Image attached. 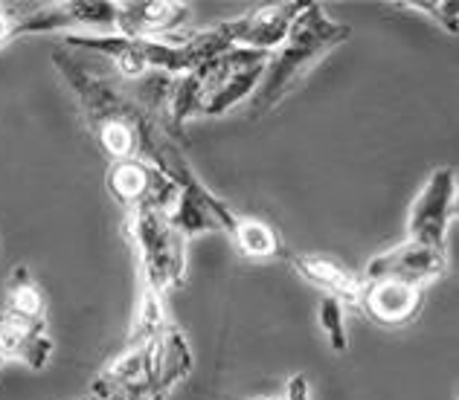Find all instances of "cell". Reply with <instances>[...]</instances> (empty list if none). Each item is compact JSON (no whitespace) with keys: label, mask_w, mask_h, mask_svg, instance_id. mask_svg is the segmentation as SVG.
<instances>
[{"label":"cell","mask_w":459,"mask_h":400,"mask_svg":"<svg viewBox=\"0 0 459 400\" xmlns=\"http://www.w3.org/2000/svg\"><path fill=\"white\" fill-rule=\"evenodd\" d=\"M53 67L76 96L93 142L111 163L143 160L163 172L169 160L184 149L180 137L166 123L163 105L140 99L123 84L93 72L67 47L53 50Z\"/></svg>","instance_id":"6da1fadb"},{"label":"cell","mask_w":459,"mask_h":400,"mask_svg":"<svg viewBox=\"0 0 459 400\" xmlns=\"http://www.w3.org/2000/svg\"><path fill=\"white\" fill-rule=\"evenodd\" d=\"M65 47L74 53H93L108 58L123 79H149L163 76L175 81L186 76L212 55L233 47L227 32V21L215 23L210 30H198L180 38H126V35H65Z\"/></svg>","instance_id":"7a4b0ae2"},{"label":"cell","mask_w":459,"mask_h":400,"mask_svg":"<svg viewBox=\"0 0 459 400\" xmlns=\"http://www.w3.org/2000/svg\"><path fill=\"white\" fill-rule=\"evenodd\" d=\"M195 369L186 334L166 325L143 339H126V348L100 369L91 395L100 400H166Z\"/></svg>","instance_id":"3957f363"},{"label":"cell","mask_w":459,"mask_h":400,"mask_svg":"<svg viewBox=\"0 0 459 400\" xmlns=\"http://www.w3.org/2000/svg\"><path fill=\"white\" fill-rule=\"evenodd\" d=\"M271 53L230 47L212 55L186 76L175 79L166 90V123L178 137L184 125L198 116H224L241 102H250L253 90L259 88Z\"/></svg>","instance_id":"277c9868"},{"label":"cell","mask_w":459,"mask_h":400,"mask_svg":"<svg viewBox=\"0 0 459 400\" xmlns=\"http://www.w3.org/2000/svg\"><path fill=\"white\" fill-rule=\"evenodd\" d=\"M352 38V27L334 21L320 4H306L288 30L285 41L268 55L259 88L250 96V116H264L291 96L299 81L329 53Z\"/></svg>","instance_id":"5b68a950"},{"label":"cell","mask_w":459,"mask_h":400,"mask_svg":"<svg viewBox=\"0 0 459 400\" xmlns=\"http://www.w3.org/2000/svg\"><path fill=\"white\" fill-rule=\"evenodd\" d=\"M123 233L137 264V287L169 296L186 282V247L169 212H128Z\"/></svg>","instance_id":"8992f818"},{"label":"cell","mask_w":459,"mask_h":400,"mask_svg":"<svg viewBox=\"0 0 459 400\" xmlns=\"http://www.w3.org/2000/svg\"><path fill=\"white\" fill-rule=\"evenodd\" d=\"M163 174L178 186V200L169 217H172V224L180 229V235L186 241L207 233H224V235L233 233L238 215L219 195H212L210 186L195 174L184 149L169 160Z\"/></svg>","instance_id":"52a82bcc"},{"label":"cell","mask_w":459,"mask_h":400,"mask_svg":"<svg viewBox=\"0 0 459 400\" xmlns=\"http://www.w3.org/2000/svg\"><path fill=\"white\" fill-rule=\"evenodd\" d=\"M456 217V168H433L407 212V241L445 250V238Z\"/></svg>","instance_id":"ba28073f"},{"label":"cell","mask_w":459,"mask_h":400,"mask_svg":"<svg viewBox=\"0 0 459 400\" xmlns=\"http://www.w3.org/2000/svg\"><path fill=\"white\" fill-rule=\"evenodd\" d=\"M105 186L111 198L123 206V212H169L172 215L178 200V186L160 168L143 160H123L108 166Z\"/></svg>","instance_id":"9c48e42d"},{"label":"cell","mask_w":459,"mask_h":400,"mask_svg":"<svg viewBox=\"0 0 459 400\" xmlns=\"http://www.w3.org/2000/svg\"><path fill=\"white\" fill-rule=\"evenodd\" d=\"M445 270H448L445 250L404 241V244L372 256L364 267V273H360V282H402L425 290L437 278H442Z\"/></svg>","instance_id":"30bf717a"},{"label":"cell","mask_w":459,"mask_h":400,"mask_svg":"<svg viewBox=\"0 0 459 400\" xmlns=\"http://www.w3.org/2000/svg\"><path fill=\"white\" fill-rule=\"evenodd\" d=\"M192 18L178 0H117V32L126 38H178Z\"/></svg>","instance_id":"8fae6325"},{"label":"cell","mask_w":459,"mask_h":400,"mask_svg":"<svg viewBox=\"0 0 459 400\" xmlns=\"http://www.w3.org/2000/svg\"><path fill=\"white\" fill-rule=\"evenodd\" d=\"M50 319H30L0 308V369L6 362H23L32 371L47 369L53 357Z\"/></svg>","instance_id":"7c38bea8"},{"label":"cell","mask_w":459,"mask_h":400,"mask_svg":"<svg viewBox=\"0 0 459 400\" xmlns=\"http://www.w3.org/2000/svg\"><path fill=\"white\" fill-rule=\"evenodd\" d=\"M303 9L306 4H299V0H285V4H264L238 18H230L227 21L230 41H233V47L273 53L285 41L288 30H291V23Z\"/></svg>","instance_id":"4fadbf2b"},{"label":"cell","mask_w":459,"mask_h":400,"mask_svg":"<svg viewBox=\"0 0 459 400\" xmlns=\"http://www.w3.org/2000/svg\"><path fill=\"white\" fill-rule=\"evenodd\" d=\"M425 302V290L402 282H364L358 296V308L367 313L372 322L384 328H402L413 322Z\"/></svg>","instance_id":"5bb4252c"},{"label":"cell","mask_w":459,"mask_h":400,"mask_svg":"<svg viewBox=\"0 0 459 400\" xmlns=\"http://www.w3.org/2000/svg\"><path fill=\"white\" fill-rule=\"evenodd\" d=\"M291 267L297 270V276H303V282L317 287L323 296H334L346 308H358V296L364 282H360L358 273L346 270L341 261L303 252V256H291Z\"/></svg>","instance_id":"9a60e30c"},{"label":"cell","mask_w":459,"mask_h":400,"mask_svg":"<svg viewBox=\"0 0 459 400\" xmlns=\"http://www.w3.org/2000/svg\"><path fill=\"white\" fill-rule=\"evenodd\" d=\"M233 238L236 250L250 261H273L282 256V241L276 235V229L271 224H264L262 217H245L238 215V221L233 226Z\"/></svg>","instance_id":"2e32d148"},{"label":"cell","mask_w":459,"mask_h":400,"mask_svg":"<svg viewBox=\"0 0 459 400\" xmlns=\"http://www.w3.org/2000/svg\"><path fill=\"white\" fill-rule=\"evenodd\" d=\"M4 308L30 319H47V299L27 264H18L6 278Z\"/></svg>","instance_id":"e0dca14e"},{"label":"cell","mask_w":459,"mask_h":400,"mask_svg":"<svg viewBox=\"0 0 459 400\" xmlns=\"http://www.w3.org/2000/svg\"><path fill=\"white\" fill-rule=\"evenodd\" d=\"M317 319L325 334V343L332 345L334 354H346L349 351V334H346V305L334 296H323L317 305Z\"/></svg>","instance_id":"ac0fdd59"},{"label":"cell","mask_w":459,"mask_h":400,"mask_svg":"<svg viewBox=\"0 0 459 400\" xmlns=\"http://www.w3.org/2000/svg\"><path fill=\"white\" fill-rule=\"evenodd\" d=\"M35 12V0H4L0 4V47L12 44L21 35H30V18Z\"/></svg>","instance_id":"d6986e66"},{"label":"cell","mask_w":459,"mask_h":400,"mask_svg":"<svg viewBox=\"0 0 459 400\" xmlns=\"http://www.w3.org/2000/svg\"><path fill=\"white\" fill-rule=\"evenodd\" d=\"M402 6L419 12V15H428L437 27H442L448 35H456V15L459 6L454 0H404Z\"/></svg>","instance_id":"ffe728a7"},{"label":"cell","mask_w":459,"mask_h":400,"mask_svg":"<svg viewBox=\"0 0 459 400\" xmlns=\"http://www.w3.org/2000/svg\"><path fill=\"white\" fill-rule=\"evenodd\" d=\"M285 400H311V386H308L306 374H294V378L288 380V395H285Z\"/></svg>","instance_id":"44dd1931"},{"label":"cell","mask_w":459,"mask_h":400,"mask_svg":"<svg viewBox=\"0 0 459 400\" xmlns=\"http://www.w3.org/2000/svg\"><path fill=\"white\" fill-rule=\"evenodd\" d=\"M76 400H100V397H96V395H91V392H88V395H82V397H76Z\"/></svg>","instance_id":"7402d4cb"},{"label":"cell","mask_w":459,"mask_h":400,"mask_svg":"<svg viewBox=\"0 0 459 400\" xmlns=\"http://www.w3.org/2000/svg\"><path fill=\"white\" fill-rule=\"evenodd\" d=\"M253 400H285V397H253Z\"/></svg>","instance_id":"603a6c76"}]
</instances>
